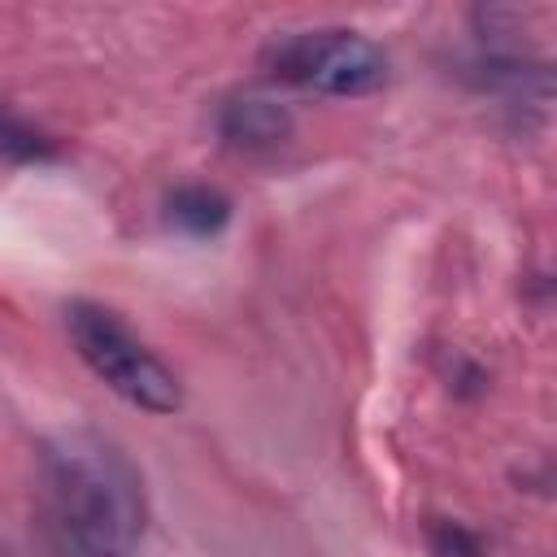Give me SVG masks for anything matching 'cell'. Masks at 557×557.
<instances>
[{
  "label": "cell",
  "mask_w": 557,
  "mask_h": 557,
  "mask_svg": "<svg viewBox=\"0 0 557 557\" xmlns=\"http://www.w3.org/2000/svg\"><path fill=\"white\" fill-rule=\"evenodd\" d=\"M39 500L57 557H135L144 540V479L96 431H65L44 448Z\"/></svg>",
  "instance_id": "obj_1"
},
{
  "label": "cell",
  "mask_w": 557,
  "mask_h": 557,
  "mask_svg": "<svg viewBox=\"0 0 557 557\" xmlns=\"http://www.w3.org/2000/svg\"><path fill=\"white\" fill-rule=\"evenodd\" d=\"M65 326H70V339H74L78 357L122 400H131L135 409H148V413H174L183 405V387H178L174 370L144 339H135L131 326L113 309L74 300L65 309Z\"/></svg>",
  "instance_id": "obj_2"
},
{
  "label": "cell",
  "mask_w": 557,
  "mask_h": 557,
  "mask_svg": "<svg viewBox=\"0 0 557 557\" xmlns=\"http://www.w3.org/2000/svg\"><path fill=\"white\" fill-rule=\"evenodd\" d=\"M265 61L283 83H296L318 96H366L387 78L383 48L344 26L292 30L270 44Z\"/></svg>",
  "instance_id": "obj_3"
},
{
  "label": "cell",
  "mask_w": 557,
  "mask_h": 557,
  "mask_svg": "<svg viewBox=\"0 0 557 557\" xmlns=\"http://www.w3.org/2000/svg\"><path fill=\"white\" fill-rule=\"evenodd\" d=\"M287 131L292 117L274 100H235L222 109V135L239 148H274L287 139Z\"/></svg>",
  "instance_id": "obj_4"
},
{
  "label": "cell",
  "mask_w": 557,
  "mask_h": 557,
  "mask_svg": "<svg viewBox=\"0 0 557 557\" xmlns=\"http://www.w3.org/2000/svg\"><path fill=\"white\" fill-rule=\"evenodd\" d=\"M170 222L178 231L196 235V239H209L231 222V200L222 191H213V187H200V183L196 187H178L170 196Z\"/></svg>",
  "instance_id": "obj_5"
},
{
  "label": "cell",
  "mask_w": 557,
  "mask_h": 557,
  "mask_svg": "<svg viewBox=\"0 0 557 557\" xmlns=\"http://www.w3.org/2000/svg\"><path fill=\"white\" fill-rule=\"evenodd\" d=\"M0 157L4 161H22V165H35V161H52L57 157V144L35 131L30 122H22L17 113H9L0 104Z\"/></svg>",
  "instance_id": "obj_6"
},
{
  "label": "cell",
  "mask_w": 557,
  "mask_h": 557,
  "mask_svg": "<svg viewBox=\"0 0 557 557\" xmlns=\"http://www.w3.org/2000/svg\"><path fill=\"white\" fill-rule=\"evenodd\" d=\"M435 553L440 557H479V540L474 535H466L461 527H440V535H435Z\"/></svg>",
  "instance_id": "obj_7"
}]
</instances>
